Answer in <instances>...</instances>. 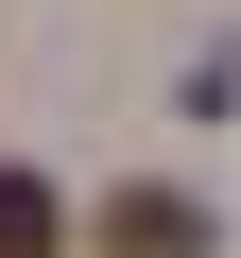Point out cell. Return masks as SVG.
<instances>
[{"instance_id":"cell-2","label":"cell","mask_w":241,"mask_h":258,"mask_svg":"<svg viewBox=\"0 0 241 258\" xmlns=\"http://www.w3.org/2000/svg\"><path fill=\"white\" fill-rule=\"evenodd\" d=\"M52 224H69V207H52V172L0 155V258H52Z\"/></svg>"},{"instance_id":"cell-1","label":"cell","mask_w":241,"mask_h":258,"mask_svg":"<svg viewBox=\"0 0 241 258\" xmlns=\"http://www.w3.org/2000/svg\"><path fill=\"white\" fill-rule=\"evenodd\" d=\"M224 224L190 207V189H103V258H207Z\"/></svg>"}]
</instances>
